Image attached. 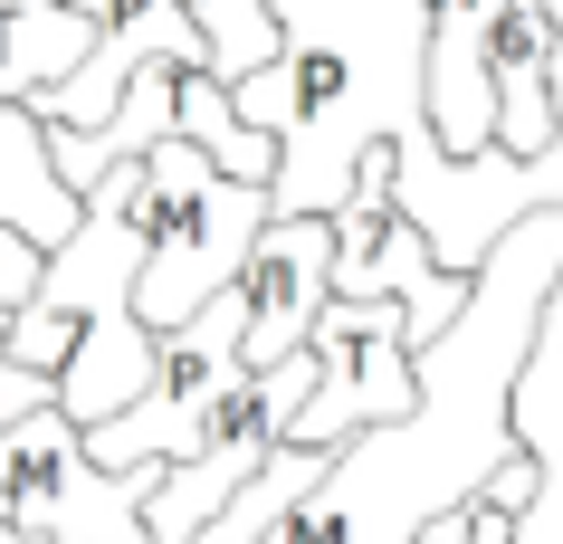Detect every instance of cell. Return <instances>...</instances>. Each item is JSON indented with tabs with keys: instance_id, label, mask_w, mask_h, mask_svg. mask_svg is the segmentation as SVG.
I'll list each match as a JSON object with an SVG mask.
<instances>
[{
	"instance_id": "1",
	"label": "cell",
	"mask_w": 563,
	"mask_h": 544,
	"mask_svg": "<svg viewBox=\"0 0 563 544\" xmlns=\"http://www.w3.org/2000/svg\"><path fill=\"white\" fill-rule=\"evenodd\" d=\"M554 277H563V211L516 220L477 258L459 315L411 354V411L391 430L344 440L267 544H420L440 515H468L487 478L516 458L506 392L526 373Z\"/></svg>"
},
{
	"instance_id": "2",
	"label": "cell",
	"mask_w": 563,
	"mask_h": 544,
	"mask_svg": "<svg viewBox=\"0 0 563 544\" xmlns=\"http://www.w3.org/2000/svg\"><path fill=\"white\" fill-rule=\"evenodd\" d=\"M258 10L297 87L267 173V220H334L363 153H391V173H420L440 153L420 124L430 0H258Z\"/></svg>"
},
{
	"instance_id": "3",
	"label": "cell",
	"mask_w": 563,
	"mask_h": 544,
	"mask_svg": "<svg viewBox=\"0 0 563 544\" xmlns=\"http://www.w3.org/2000/svg\"><path fill=\"white\" fill-rule=\"evenodd\" d=\"M267 230V191L220 181L191 144H153L144 153V268H134V325L163 344L201 315Z\"/></svg>"
},
{
	"instance_id": "4",
	"label": "cell",
	"mask_w": 563,
	"mask_h": 544,
	"mask_svg": "<svg viewBox=\"0 0 563 544\" xmlns=\"http://www.w3.org/2000/svg\"><path fill=\"white\" fill-rule=\"evenodd\" d=\"M239 334H249V306H239V287H220V297H210L181 334H163V344H153V382H144V401L77 440V449H87V468L124 478V468H181V458H201L210 421H220V411L249 392Z\"/></svg>"
},
{
	"instance_id": "5",
	"label": "cell",
	"mask_w": 563,
	"mask_h": 544,
	"mask_svg": "<svg viewBox=\"0 0 563 544\" xmlns=\"http://www.w3.org/2000/svg\"><path fill=\"white\" fill-rule=\"evenodd\" d=\"M163 468H87L77 430L58 411H30L20 430H0V507L20 525V544H144V497Z\"/></svg>"
},
{
	"instance_id": "6",
	"label": "cell",
	"mask_w": 563,
	"mask_h": 544,
	"mask_svg": "<svg viewBox=\"0 0 563 544\" xmlns=\"http://www.w3.org/2000/svg\"><path fill=\"white\" fill-rule=\"evenodd\" d=\"M306 363H316V392H306L297 430H287V449H344L363 430H391L411 411V344H401V306H334L316 315L306 334Z\"/></svg>"
},
{
	"instance_id": "7",
	"label": "cell",
	"mask_w": 563,
	"mask_h": 544,
	"mask_svg": "<svg viewBox=\"0 0 563 544\" xmlns=\"http://www.w3.org/2000/svg\"><path fill=\"white\" fill-rule=\"evenodd\" d=\"M239 306H249V334H239V363L249 373H277L287 354H306V334L334 297V230L325 220H267L249 268L230 277Z\"/></svg>"
},
{
	"instance_id": "8",
	"label": "cell",
	"mask_w": 563,
	"mask_h": 544,
	"mask_svg": "<svg viewBox=\"0 0 563 544\" xmlns=\"http://www.w3.org/2000/svg\"><path fill=\"white\" fill-rule=\"evenodd\" d=\"M506 430H516V458L534 468V507L516 515L506 544H563V277L544 297V315H534L526 373L506 392Z\"/></svg>"
},
{
	"instance_id": "9",
	"label": "cell",
	"mask_w": 563,
	"mask_h": 544,
	"mask_svg": "<svg viewBox=\"0 0 563 544\" xmlns=\"http://www.w3.org/2000/svg\"><path fill=\"white\" fill-rule=\"evenodd\" d=\"M96 20L87 10H58V0H0V106H48V96L87 67Z\"/></svg>"
},
{
	"instance_id": "10",
	"label": "cell",
	"mask_w": 563,
	"mask_h": 544,
	"mask_svg": "<svg viewBox=\"0 0 563 544\" xmlns=\"http://www.w3.org/2000/svg\"><path fill=\"white\" fill-rule=\"evenodd\" d=\"M0 230L30 240L38 258L77 230V201H67L58 173H48V124H38L30 106H0Z\"/></svg>"
},
{
	"instance_id": "11",
	"label": "cell",
	"mask_w": 563,
	"mask_h": 544,
	"mask_svg": "<svg viewBox=\"0 0 563 544\" xmlns=\"http://www.w3.org/2000/svg\"><path fill=\"white\" fill-rule=\"evenodd\" d=\"M181 20H191V38L210 58V87H239V77L277 67V30H267L258 0H181Z\"/></svg>"
},
{
	"instance_id": "12",
	"label": "cell",
	"mask_w": 563,
	"mask_h": 544,
	"mask_svg": "<svg viewBox=\"0 0 563 544\" xmlns=\"http://www.w3.org/2000/svg\"><path fill=\"white\" fill-rule=\"evenodd\" d=\"M30 297H38V248L0 230V315H10V306H30Z\"/></svg>"
},
{
	"instance_id": "13",
	"label": "cell",
	"mask_w": 563,
	"mask_h": 544,
	"mask_svg": "<svg viewBox=\"0 0 563 544\" xmlns=\"http://www.w3.org/2000/svg\"><path fill=\"white\" fill-rule=\"evenodd\" d=\"M477 507H497V515H506V525H516V515H526V507H534V468H526V458H506L497 478H487V497H477Z\"/></svg>"
},
{
	"instance_id": "14",
	"label": "cell",
	"mask_w": 563,
	"mask_h": 544,
	"mask_svg": "<svg viewBox=\"0 0 563 544\" xmlns=\"http://www.w3.org/2000/svg\"><path fill=\"white\" fill-rule=\"evenodd\" d=\"M58 10H87V20H106V10H115V0H58Z\"/></svg>"
}]
</instances>
